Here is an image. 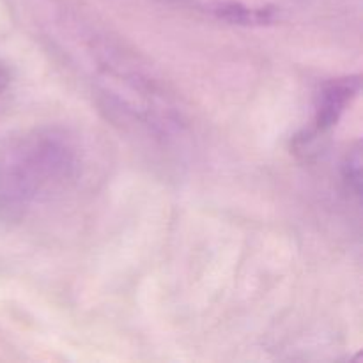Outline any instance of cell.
<instances>
[{
  "instance_id": "5",
  "label": "cell",
  "mask_w": 363,
  "mask_h": 363,
  "mask_svg": "<svg viewBox=\"0 0 363 363\" xmlns=\"http://www.w3.org/2000/svg\"><path fill=\"white\" fill-rule=\"evenodd\" d=\"M342 181L346 190L354 197H360L362 186V155L360 147H354L350 155L346 156L342 163Z\"/></svg>"
},
{
  "instance_id": "3",
  "label": "cell",
  "mask_w": 363,
  "mask_h": 363,
  "mask_svg": "<svg viewBox=\"0 0 363 363\" xmlns=\"http://www.w3.org/2000/svg\"><path fill=\"white\" fill-rule=\"evenodd\" d=\"M236 27H269L291 20L305 0H167Z\"/></svg>"
},
{
  "instance_id": "1",
  "label": "cell",
  "mask_w": 363,
  "mask_h": 363,
  "mask_svg": "<svg viewBox=\"0 0 363 363\" xmlns=\"http://www.w3.org/2000/svg\"><path fill=\"white\" fill-rule=\"evenodd\" d=\"M53 39L113 123L162 151L179 147L186 131L183 110L131 50L82 25L53 30Z\"/></svg>"
},
{
  "instance_id": "6",
  "label": "cell",
  "mask_w": 363,
  "mask_h": 363,
  "mask_svg": "<svg viewBox=\"0 0 363 363\" xmlns=\"http://www.w3.org/2000/svg\"><path fill=\"white\" fill-rule=\"evenodd\" d=\"M11 84V73L4 64H0V96L7 91Z\"/></svg>"
},
{
  "instance_id": "4",
  "label": "cell",
  "mask_w": 363,
  "mask_h": 363,
  "mask_svg": "<svg viewBox=\"0 0 363 363\" xmlns=\"http://www.w3.org/2000/svg\"><path fill=\"white\" fill-rule=\"evenodd\" d=\"M358 92H360V80H358V77L337 78V80L328 82L321 89V92H319L312 135L318 137V135L332 130L339 123L342 113L347 110V106L357 98Z\"/></svg>"
},
{
  "instance_id": "2",
  "label": "cell",
  "mask_w": 363,
  "mask_h": 363,
  "mask_svg": "<svg viewBox=\"0 0 363 363\" xmlns=\"http://www.w3.org/2000/svg\"><path fill=\"white\" fill-rule=\"evenodd\" d=\"M85 170L80 138L57 124L0 137V222H21L69 194Z\"/></svg>"
}]
</instances>
